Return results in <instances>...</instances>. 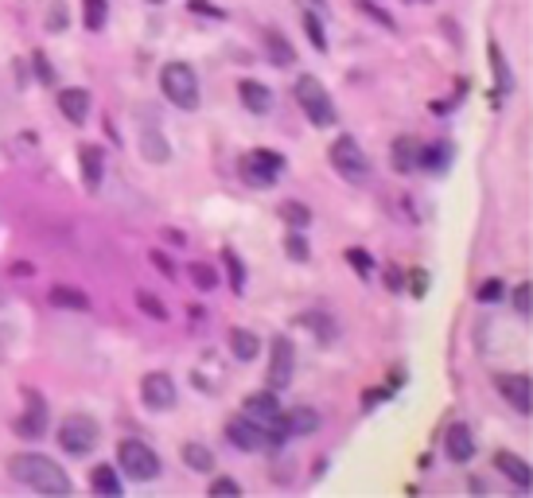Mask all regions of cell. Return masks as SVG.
Instances as JSON below:
<instances>
[{
  "instance_id": "obj_1",
  "label": "cell",
  "mask_w": 533,
  "mask_h": 498,
  "mask_svg": "<svg viewBox=\"0 0 533 498\" xmlns=\"http://www.w3.org/2000/svg\"><path fill=\"white\" fill-rule=\"evenodd\" d=\"M8 475L27 487V491L39 494H71V475L58 467L51 456H39V452H19L8 460Z\"/></svg>"
},
{
  "instance_id": "obj_2",
  "label": "cell",
  "mask_w": 533,
  "mask_h": 498,
  "mask_svg": "<svg viewBox=\"0 0 533 498\" xmlns=\"http://www.w3.org/2000/svg\"><path fill=\"white\" fill-rule=\"evenodd\" d=\"M296 102H300V110L308 113V121L315 129H331L335 125V102H331V94L323 90L320 78H312V74L296 78Z\"/></svg>"
},
{
  "instance_id": "obj_3",
  "label": "cell",
  "mask_w": 533,
  "mask_h": 498,
  "mask_svg": "<svg viewBox=\"0 0 533 498\" xmlns=\"http://www.w3.org/2000/svg\"><path fill=\"white\" fill-rule=\"evenodd\" d=\"M160 90L167 94V102L180 110H195L199 105V78L187 63H167L160 71Z\"/></svg>"
},
{
  "instance_id": "obj_4",
  "label": "cell",
  "mask_w": 533,
  "mask_h": 498,
  "mask_svg": "<svg viewBox=\"0 0 533 498\" xmlns=\"http://www.w3.org/2000/svg\"><path fill=\"white\" fill-rule=\"evenodd\" d=\"M331 168L347 183H367L370 180V156L362 152V144L354 141V136L343 133L339 141L331 144Z\"/></svg>"
},
{
  "instance_id": "obj_5",
  "label": "cell",
  "mask_w": 533,
  "mask_h": 498,
  "mask_svg": "<svg viewBox=\"0 0 533 498\" xmlns=\"http://www.w3.org/2000/svg\"><path fill=\"white\" fill-rule=\"evenodd\" d=\"M97 436H102V428H97L94 417H86V413H71V417H63L58 421V448L63 452H71V456H86L90 448L97 444Z\"/></svg>"
},
{
  "instance_id": "obj_6",
  "label": "cell",
  "mask_w": 533,
  "mask_h": 498,
  "mask_svg": "<svg viewBox=\"0 0 533 498\" xmlns=\"http://www.w3.org/2000/svg\"><path fill=\"white\" fill-rule=\"evenodd\" d=\"M117 464H121V471L129 475V479H136V483H148V479L160 475V456H156L148 444H141V441H121V444H117Z\"/></svg>"
},
{
  "instance_id": "obj_7",
  "label": "cell",
  "mask_w": 533,
  "mask_h": 498,
  "mask_svg": "<svg viewBox=\"0 0 533 498\" xmlns=\"http://www.w3.org/2000/svg\"><path fill=\"white\" fill-rule=\"evenodd\" d=\"M281 172H284V156L269 152V149H253L242 160V180L250 183V188H269V183H276Z\"/></svg>"
},
{
  "instance_id": "obj_8",
  "label": "cell",
  "mask_w": 533,
  "mask_h": 498,
  "mask_svg": "<svg viewBox=\"0 0 533 498\" xmlns=\"http://www.w3.org/2000/svg\"><path fill=\"white\" fill-rule=\"evenodd\" d=\"M16 433L27 441H39L47 433V402L39 389H24V417L16 421Z\"/></svg>"
},
{
  "instance_id": "obj_9",
  "label": "cell",
  "mask_w": 533,
  "mask_h": 498,
  "mask_svg": "<svg viewBox=\"0 0 533 498\" xmlns=\"http://www.w3.org/2000/svg\"><path fill=\"white\" fill-rule=\"evenodd\" d=\"M141 397H144L148 409H156V413H167V409L175 405V382H172V374H164V370H152V374H144Z\"/></svg>"
},
{
  "instance_id": "obj_10",
  "label": "cell",
  "mask_w": 533,
  "mask_h": 498,
  "mask_svg": "<svg viewBox=\"0 0 533 498\" xmlns=\"http://www.w3.org/2000/svg\"><path fill=\"white\" fill-rule=\"evenodd\" d=\"M292 370H296V347L292 339H273V355H269V389H284L292 382Z\"/></svg>"
},
{
  "instance_id": "obj_11",
  "label": "cell",
  "mask_w": 533,
  "mask_h": 498,
  "mask_svg": "<svg viewBox=\"0 0 533 498\" xmlns=\"http://www.w3.org/2000/svg\"><path fill=\"white\" fill-rule=\"evenodd\" d=\"M495 386H498V394L506 397V405H514L518 413H529V409H533V382H529V374H498Z\"/></svg>"
},
{
  "instance_id": "obj_12",
  "label": "cell",
  "mask_w": 533,
  "mask_h": 498,
  "mask_svg": "<svg viewBox=\"0 0 533 498\" xmlns=\"http://www.w3.org/2000/svg\"><path fill=\"white\" fill-rule=\"evenodd\" d=\"M245 421H253V425H269L273 417H281V402H276V389H261V394H250L245 397Z\"/></svg>"
},
{
  "instance_id": "obj_13",
  "label": "cell",
  "mask_w": 533,
  "mask_h": 498,
  "mask_svg": "<svg viewBox=\"0 0 533 498\" xmlns=\"http://www.w3.org/2000/svg\"><path fill=\"white\" fill-rule=\"evenodd\" d=\"M226 436H230V444L238 448V452H261V448H265L261 425L245 421V417H234V421L226 425Z\"/></svg>"
},
{
  "instance_id": "obj_14",
  "label": "cell",
  "mask_w": 533,
  "mask_h": 498,
  "mask_svg": "<svg viewBox=\"0 0 533 498\" xmlns=\"http://www.w3.org/2000/svg\"><path fill=\"white\" fill-rule=\"evenodd\" d=\"M444 452H448L452 464H467L475 456V436H471L467 425H452L448 436H444Z\"/></svg>"
},
{
  "instance_id": "obj_15",
  "label": "cell",
  "mask_w": 533,
  "mask_h": 498,
  "mask_svg": "<svg viewBox=\"0 0 533 498\" xmlns=\"http://www.w3.org/2000/svg\"><path fill=\"white\" fill-rule=\"evenodd\" d=\"M58 110H63V117L71 125H82L86 117H90V94L78 90V86H71V90H58Z\"/></svg>"
},
{
  "instance_id": "obj_16",
  "label": "cell",
  "mask_w": 533,
  "mask_h": 498,
  "mask_svg": "<svg viewBox=\"0 0 533 498\" xmlns=\"http://www.w3.org/2000/svg\"><path fill=\"white\" fill-rule=\"evenodd\" d=\"M495 467L502 475H506L514 487H526L529 491V479H533V471H529V464L521 460V456H514V452H495Z\"/></svg>"
},
{
  "instance_id": "obj_17",
  "label": "cell",
  "mask_w": 533,
  "mask_h": 498,
  "mask_svg": "<svg viewBox=\"0 0 533 498\" xmlns=\"http://www.w3.org/2000/svg\"><path fill=\"white\" fill-rule=\"evenodd\" d=\"M238 94H242V105L250 113H269L273 110V94H269V86L265 82H253V78H245V82L238 86Z\"/></svg>"
},
{
  "instance_id": "obj_18",
  "label": "cell",
  "mask_w": 533,
  "mask_h": 498,
  "mask_svg": "<svg viewBox=\"0 0 533 498\" xmlns=\"http://www.w3.org/2000/svg\"><path fill=\"white\" fill-rule=\"evenodd\" d=\"M284 417V428H289V436H312L315 428H320V413L308 405L292 409V413H281Z\"/></svg>"
},
{
  "instance_id": "obj_19",
  "label": "cell",
  "mask_w": 533,
  "mask_h": 498,
  "mask_svg": "<svg viewBox=\"0 0 533 498\" xmlns=\"http://www.w3.org/2000/svg\"><path fill=\"white\" fill-rule=\"evenodd\" d=\"M393 168L398 172L421 168V144L413 141V136H398V141H393Z\"/></svg>"
},
{
  "instance_id": "obj_20",
  "label": "cell",
  "mask_w": 533,
  "mask_h": 498,
  "mask_svg": "<svg viewBox=\"0 0 533 498\" xmlns=\"http://www.w3.org/2000/svg\"><path fill=\"white\" fill-rule=\"evenodd\" d=\"M78 160H82V180H86V188L97 191V188H102V149H94V144H82V149H78Z\"/></svg>"
},
{
  "instance_id": "obj_21",
  "label": "cell",
  "mask_w": 533,
  "mask_h": 498,
  "mask_svg": "<svg viewBox=\"0 0 533 498\" xmlns=\"http://www.w3.org/2000/svg\"><path fill=\"white\" fill-rule=\"evenodd\" d=\"M183 464L191 467V471H199V475H206V471H214V452L206 444H199V441H191V444H183Z\"/></svg>"
},
{
  "instance_id": "obj_22",
  "label": "cell",
  "mask_w": 533,
  "mask_h": 498,
  "mask_svg": "<svg viewBox=\"0 0 533 498\" xmlns=\"http://www.w3.org/2000/svg\"><path fill=\"white\" fill-rule=\"evenodd\" d=\"M51 300L55 308H63V311H90V296L86 292H78V288H66V285H58V288H51Z\"/></svg>"
},
{
  "instance_id": "obj_23",
  "label": "cell",
  "mask_w": 533,
  "mask_h": 498,
  "mask_svg": "<svg viewBox=\"0 0 533 498\" xmlns=\"http://www.w3.org/2000/svg\"><path fill=\"white\" fill-rule=\"evenodd\" d=\"M230 350L242 358V363H253V358H258V350H261V343H258V335H253V331L230 327Z\"/></svg>"
},
{
  "instance_id": "obj_24",
  "label": "cell",
  "mask_w": 533,
  "mask_h": 498,
  "mask_svg": "<svg viewBox=\"0 0 533 498\" xmlns=\"http://www.w3.org/2000/svg\"><path fill=\"white\" fill-rule=\"evenodd\" d=\"M90 487H94L97 494H105V498H117V494H121V475H117V467L102 464V467H94Z\"/></svg>"
},
{
  "instance_id": "obj_25",
  "label": "cell",
  "mask_w": 533,
  "mask_h": 498,
  "mask_svg": "<svg viewBox=\"0 0 533 498\" xmlns=\"http://www.w3.org/2000/svg\"><path fill=\"white\" fill-rule=\"evenodd\" d=\"M487 55H491V71H495V78H498V94H510V90H514V74H510L506 55H502V47L495 43V39H491Z\"/></svg>"
},
{
  "instance_id": "obj_26",
  "label": "cell",
  "mask_w": 533,
  "mask_h": 498,
  "mask_svg": "<svg viewBox=\"0 0 533 498\" xmlns=\"http://www.w3.org/2000/svg\"><path fill=\"white\" fill-rule=\"evenodd\" d=\"M265 51H269V58L276 66H292L296 63V51H292V43L284 39L281 32H265Z\"/></svg>"
},
{
  "instance_id": "obj_27",
  "label": "cell",
  "mask_w": 533,
  "mask_h": 498,
  "mask_svg": "<svg viewBox=\"0 0 533 498\" xmlns=\"http://www.w3.org/2000/svg\"><path fill=\"white\" fill-rule=\"evenodd\" d=\"M276 214H281L284 222H289L292 230H304L312 222V211L304 207V203H296V199H289V203H281V207H276Z\"/></svg>"
},
{
  "instance_id": "obj_28",
  "label": "cell",
  "mask_w": 533,
  "mask_h": 498,
  "mask_svg": "<svg viewBox=\"0 0 533 498\" xmlns=\"http://www.w3.org/2000/svg\"><path fill=\"white\" fill-rule=\"evenodd\" d=\"M82 19L90 32H102L105 19H110V4L105 0H82Z\"/></svg>"
},
{
  "instance_id": "obj_29",
  "label": "cell",
  "mask_w": 533,
  "mask_h": 498,
  "mask_svg": "<svg viewBox=\"0 0 533 498\" xmlns=\"http://www.w3.org/2000/svg\"><path fill=\"white\" fill-rule=\"evenodd\" d=\"M187 277H191V285L199 288V292H211L214 285H219V272H214V265H206V261L187 265Z\"/></svg>"
},
{
  "instance_id": "obj_30",
  "label": "cell",
  "mask_w": 533,
  "mask_h": 498,
  "mask_svg": "<svg viewBox=\"0 0 533 498\" xmlns=\"http://www.w3.org/2000/svg\"><path fill=\"white\" fill-rule=\"evenodd\" d=\"M222 265H226V272H230V288L242 296V292H245V265H242V257L234 249H226L222 253Z\"/></svg>"
},
{
  "instance_id": "obj_31",
  "label": "cell",
  "mask_w": 533,
  "mask_h": 498,
  "mask_svg": "<svg viewBox=\"0 0 533 498\" xmlns=\"http://www.w3.org/2000/svg\"><path fill=\"white\" fill-rule=\"evenodd\" d=\"M136 308H141L148 319H156V324H164V319H167V308H164V300H160V296H152V292H144V288L136 292Z\"/></svg>"
},
{
  "instance_id": "obj_32",
  "label": "cell",
  "mask_w": 533,
  "mask_h": 498,
  "mask_svg": "<svg viewBox=\"0 0 533 498\" xmlns=\"http://www.w3.org/2000/svg\"><path fill=\"white\" fill-rule=\"evenodd\" d=\"M144 156H148V160H156V164H167V156H172V152H167V144H164V136L160 133H144Z\"/></svg>"
},
{
  "instance_id": "obj_33",
  "label": "cell",
  "mask_w": 533,
  "mask_h": 498,
  "mask_svg": "<svg viewBox=\"0 0 533 498\" xmlns=\"http://www.w3.org/2000/svg\"><path fill=\"white\" fill-rule=\"evenodd\" d=\"M304 32H308L315 51H328V35H323V24H320V16H315V12H304Z\"/></svg>"
},
{
  "instance_id": "obj_34",
  "label": "cell",
  "mask_w": 533,
  "mask_h": 498,
  "mask_svg": "<svg viewBox=\"0 0 533 498\" xmlns=\"http://www.w3.org/2000/svg\"><path fill=\"white\" fill-rule=\"evenodd\" d=\"M66 24H71L66 4L63 0H51V8H47V32H66Z\"/></svg>"
},
{
  "instance_id": "obj_35",
  "label": "cell",
  "mask_w": 533,
  "mask_h": 498,
  "mask_svg": "<svg viewBox=\"0 0 533 498\" xmlns=\"http://www.w3.org/2000/svg\"><path fill=\"white\" fill-rule=\"evenodd\" d=\"M347 261H351V269L359 272V277H367V280H370V272H374V257H370L367 249L351 246V249H347Z\"/></svg>"
},
{
  "instance_id": "obj_36",
  "label": "cell",
  "mask_w": 533,
  "mask_h": 498,
  "mask_svg": "<svg viewBox=\"0 0 533 498\" xmlns=\"http://www.w3.org/2000/svg\"><path fill=\"white\" fill-rule=\"evenodd\" d=\"M448 144H432V149H421V168H444L448 164Z\"/></svg>"
},
{
  "instance_id": "obj_37",
  "label": "cell",
  "mask_w": 533,
  "mask_h": 498,
  "mask_svg": "<svg viewBox=\"0 0 533 498\" xmlns=\"http://www.w3.org/2000/svg\"><path fill=\"white\" fill-rule=\"evenodd\" d=\"M514 311H518V316H529V311H533V288H529V280L514 288Z\"/></svg>"
},
{
  "instance_id": "obj_38",
  "label": "cell",
  "mask_w": 533,
  "mask_h": 498,
  "mask_svg": "<svg viewBox=\"0 0 533 498\" xmlns=\"http://www.w3.org/2000/svg\"><path fill=\"white\" fill-rule=\"evenodd\" d=\"M284 249H289V257H292V261H308V253H312V249H308V241H304L300 234H289Z\"/></svg>"
},
{
  "instance_id": "obj_39",
  "label": "cell",
  "mask_w": 533,
  "mask_h": 498,
  "mask_svg": "<svg viewBox=\"0 0 533 498\" xmlns=\"http://www.w3.org/2000/svg\"><path fill=\"white\" fill-rule=\"evenodd\" d=\"M502 292H506V288H502V280H487V285H479L475 296L483 300V304H495V300H502Z\"/></svg>"
},
{
  "instance_id": "obj_40",
  "label": "cell",
  "mask_w": 533,
  "mask_h": 498,
  "mask_svg": "<svg viewBox=\"0 0 533 498\" xmlns=\"http://www.w3.org/2000/svg\"><path fill=\"white\" fill-rule=\"evenodd\" d=\"M359 8H362V12H367V16H374V19H378L382 27H393V19H390L386 12H382L378 4H370V0H359Z\"/></svg>"
},
{
  "instance_id": "obj_41",
  "label": "cell",
  "mask_w": 533,
  "mask_h": 498,
  "mask_svg": "<svg viewBox=\"0 0 533 498\" xmlns=\"http://www.w3.org/2000/svg\"><path fill=\"white\" fill-rule=\"evenodd\" d=\"M211 494H242V487L234 479H214L211 483Z\"/></svg>"
},
{
  "instance_id": "obj_42",
  "label": "cell",
  "mask_w": 533,
  "mask_h": 498,
  "mask_svg": "<svg viewBox=\"0 0 533 498\" xmlns=\"http://www.w3.org/2000/svg\"><path fill=\"white\" fill-rule=\"evenodd\" d=\"M32 63H35V74L43 78V82H51V66H47V55H39V51H35V55H32Z\"/></svg>"
},
{
  "instance_id": "obj_43",
  "label": "cell",
  "mask_w": 533,
  "mask_h": 498,
  "mask_svg": "<svg viewBox=\"0 0 533 498\" xmlns=\"http://www.w3.org/2000/svg\"><path fill=\"white\" fill-rule=\"evenodd\" d=\"M386 285H390L393 292H398V288L405 285V280H401V272H398V265H390V269H386Z\"/></svg>"
},
{
  "instance_id": "obj_44",
  "label": "cell",
  "mask_w": 533,
  "mask_h": 498,
  "mask_svg": "<svg viewBox=\"0 0 533 498\" xmlns=\"http://www.w3.org/2000/svg\"><path fill=\"white\" fill-rule=\"evenodd\" d=\"M424 288H429V277H424V272L417 269V272H413V292H417V296H424Z\"/></svg>"
},
{
  "instance_id": "obj_45",
  "label": "cell",
  "mask_w": 533,
  "mask_h": 498,
  "mask_svg": "<svg viewBox=\"0 0 533 498\" xmlns=\"http://www.w3.org/2000/svg\"><path fill=\"white\" fill-rule=\"evenodd\" d=\"M300 4H323V0H300Z\"/></svg>"
},
{
  "instance_id": "obj_46",
  "label": "cell",
  "mask_w": 533,
  "mask_h": 498,
  "mask_svg": "<svg viewBox=\"0 0 533 498\" xmlns=\"http://www.w3.org/2000/svg\"><path fill=\"white\" fill-rule=\"evenodd\" d=\"M148 4H164V0H148Z\"/></svg>"
},
{
  "instance_id": "obj_47",
  "label": "cell",
  "mask_w": 533,
  "mask_h": 498,
  "mask_svg": "<svg viewBox=\"0 0 533 498\" xmlns=\"http://www.w3.org/2000/svg\"><path fill=\"white\" fill-rule=\"evenodd\" d=\"M413 4H424V0H413Z\"/></svg>"
}]
</instances>
